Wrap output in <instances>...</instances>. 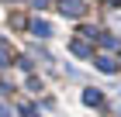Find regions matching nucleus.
Here are the masks:
<instances>
[{
  "label": "nucleus",
  "instance_id": "1",
  "mask_svg": "<svg viewBox=\"0 0 121 117\" xmlns=\"http://www.w3.org/2000/svg\"><path fill=\"white\" fill-rule=\"evenodd\" d=\"M59 14H62V17H83L86 4L83 0H59Z\"/></svg>",
  "mask_w": 121,
  "mask_h": 117
},
{
  "label": "nucleus",
  "instance_id": "2",
  "mask_svg": "<svg viewBox=\"0 0 121 117\" xmlns=\"http://www.w3.org/2000/svg\"><path fill=\"white\" fill-rule=\"evenodd\" d=\"M97 69H100V72H114V69H118V62H114L111 55H97Z\"/></svg>",
  "mask_w": 121,
  "mask_h": 117
},
{
  "label": "nucleus",
  "instance_id": "3",
  "mask_svg": "<svg viewBox=\"0 0 121 117\" xmlns=\"http://www.w3.org/2000/svg\"><path fill=\"white\" fill-rule=\"evenodd\" d=\"M31 31H35L38 38H48V35H52V28H48V21H31Z\"/></svg>",
  "mask_w": 121,
  "mask_h": 117
},
{
  "label": "nucleus",
  "instance_id": "4",
  "mask_svg": "<svg viewBox=\"0 0 121 117\" xmlns=\"http://www.w3.org/2000/svg\"><path fill=\"white\" fill-rule=\"evenodd\" d=\"M97 41H100L104 48H121V41H118V38H111V35H97Z\"/></svg>",
  "mask_w": 121,
  "mask_h": 117
},
{
  "label": "nucleus",
  "instance_id": "5",
  "mask_svg": "<svg viewBox=\"0 0 121 117\" xmlns=\"http://www.w3.org/2000/svg\"><path fill=\"white\" fill-rule=\"evenodd\" d=\"M0 65H10V45L0 41Z\"/></svg>",
  "mask_w": 121,
  "mask_h": 117
},
{
  "label": "nucleus",
  "instance_id": "6",
  "mask_svg": "<svg viewBox=\"0 0 121 117\" xmlns=\"http://www.w3.org/2000/svg\"><path fill=\"white\" fill-rule=\"evenodd\" d=\"M83 103H90V107L100 103V90H86V93H83Z\"/></svg>",
  "mask_w": 121,
  "mask_h": 117
},
{
  "label": "nucleus",
  "instance_id": "7",
  "mask_svg": "<svg viewBox=\"0 0 121 117\" xmlns=\"http://www.w3.org/2000/svg\"><path fill=\"white\" fill-rule=\"evenodd\" d=\"M73 52H76V55H90V52H93V48H90V45H86V41H73Z\"/></svg>",
  "mask_w": 121,
  "mask_h": 117
},
{
  "label": "nucleus",
  "instance_id": "8",
  "mask_svg": "<svg viewBox=\"0 0 121 117\" xmlns=\"http://www.w3.org/2000/svg\"><path fill=\"white\" fill-rule=\"evenodd\" d=\"M104 4H111V7H121V0H104Z\"/></svg>",
  "mask_w": 121,
  "mask_h": 117
}]
</instances>
